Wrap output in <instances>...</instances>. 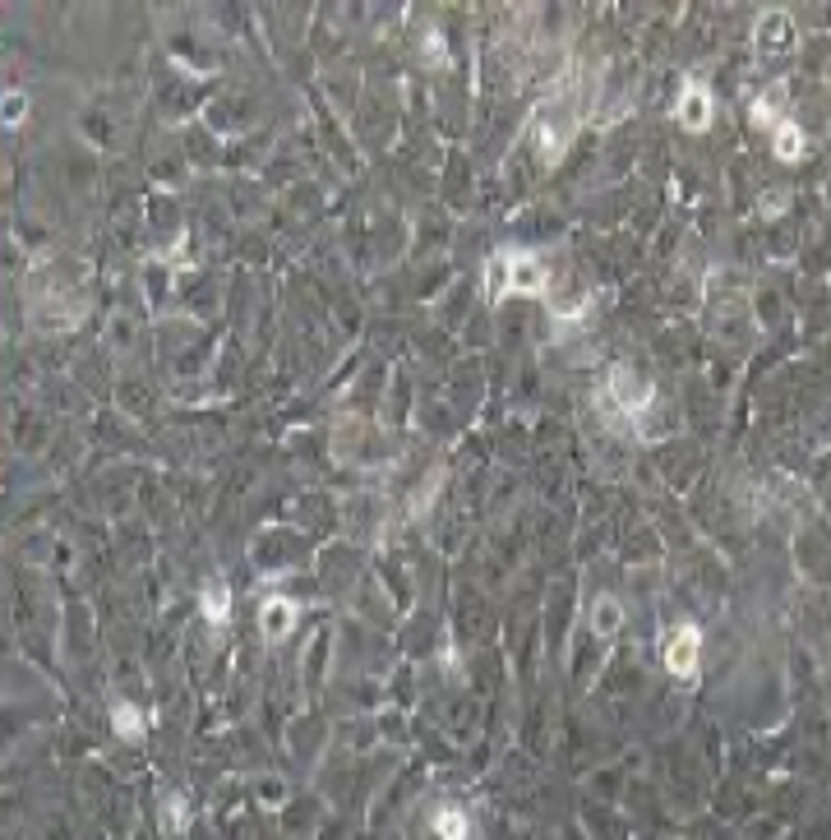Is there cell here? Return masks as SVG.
Segmentation results:
<instances>
[{"mask_svg":"<svg viewBox=\"0 0 831 840\" xmlns=\"http://www.w3.org/2000/svg\"><path fill=\"white\" fill-rule=\"evenodd\" d=\"M485 287L495 300L504 296H545L550 291V273L532 250H504L485 264Z\"/></svg>","mask_w":831,"mask_h":840,"instance_id":"cell-1","label":"cell"},{"mask_svg":"<svg viewBox=\"0 0 831 840\" xmlns=\"http://www.w3.org/2000/svg\"><path fill=\"white\" fill-rule=\"evenodd\" d=\"M605 397H610V407L620 412L624 421H642L646 412H652V402H656V388H652V379H642L637 369H629V365H614L610 369V384H605Z\"/></svg>","mask_w":831,"mask_h":840,"instance_id":"cell-2","label":"cell"},{"mask_svg":"<svg viewBox=\"0 0 831 840\" xmlns=\"http://www.w3.org/2000/svg\"><path fill=\"white\" fill-rule=\"evenodd\" d=\"M661 661H665V670L680 679V683H693L698 670H702V629H698V624H674V629L665 633Z\"/></svg>","mask_w":831,"mask_h":840,"instance_id":"cell-3","label":"cell"},{"mask_svg":"<svg viewBox=\"0 0 831 840\" xmlns=\"http://www.w3.org/2000/svg\"><path fill=\"white\" fill-rule=\"evenodd\" d=\"M712 116H716V102H712V88L702 79H684L680 88V107H674V120L689 130V135H702L712 130Z\"/></svg>","mask_w":831,"mask_h":840,"instance_id":"cell-4","label":"cell"},{"mask_svg":"<svg viewBox=\"0 0 831 840\" xmlns=\"http://www.w3.org/2000/svg\"><path fill=\"white\" fill-rule=\"evenodd\" d=\"M753 42H758V56H766V60H785V56L799 47V38H794V19H790L785 10H766V14L758 19Z\"/></svg>","mask_w":831,"mask_h":840,"instance_id":"cell-5","label":"cell"},{"mask_svg":"<svg viewBox=\"0 0 831 840\" xmlns=\"http://www.w3.org/2000/svg\"><path fill=\"white\" fill-rule=\"evenodd\" d=\"M296 619H300V605L287 596V591H273V596H264V605H259V633H264V642L268 646L287 642L296 633Z\"/></svg>","mask_w":831,"mask_h":840,"instance_id":"cell-6","label":"cell"},{"mask_svg":"<svg viewBox=\"0 0 831 840\" xmlns=\"http://www.w3.org/2000/svg\"><path fill=\"white\" fill-rule=\"evenodd\" d=\"M785 98H790V88H785V79H776V83L766 88L762 98L753 102V126H762V130H776L781 120H785Z\"/></svg>","mask_w":831,"mask_h":840,"instance_id":"cell-7","label":"cell"},{"mask_svg":"<svg viewBox=\"0 0 831 840\" xmlns=\"http://www.w3.org/2000/svg\"><path fill=\"white\" fill-rule=\"evenodd\" d=\"M199 610H204V619H208L212 629H222L227 619H231V586H227V582H204Z\"/></svg>","mask_w":831,"mask_h":840,"instance_id":"cell-8","label":"cell"},{"mask_svg":"<svg viewBox=\"0 0 831 840\" xmlns=\"http://www.w3.org/2000/svg\"><path fill=\"white\" fill-rule=\"evenodd\" d=\"M111 730H116V739L139 743L148 734V715L135 702H111Z\"/></svg>","mask_w":831,"mask_h":840,"instance_id":"cell-9","label":"cell"},{"mask_svg":"<svg viewBox=\"0 0 831 840\" xmlns=\"http://www.w3.org/2000/svg\"><path fill=\"white\" fill-rule=\"evenodd\" d=\"M772 152H776L781 162H799V158H804V152H809V144H804V130H799L790 116H785L781 126L772 130Z\"/></svg>","mask_w":831,"mask_h":840,"instance_id":"cell-10","label":"cell"},{"mask_svg":"<svg viewBox=\"0 0 831 840\" xmlns=\"http://www.w3.org/2000/svg\"><path fill=\"white\" fill-rule=\"evenodd\" d=\"M429 827H435V836H439V840H472V818L462 813L457 803H444Z\"/></svg>","mask_w":831,"mask_h":840,"instance_id":"cell-11","label":"cell"},{"mask_svg":"<svg viewBox=\"0 0 831 840\" xmlns=\"http://www.w3.org/2000/svg\"><path fill=\"white\" fill-rule=\"evenodd\" d=\"M624 629V605L614 601V596H596V605H592V633L596 638H614Z\"/></svg>","mask_w":831,"mask_h":840,"instance_id":"cell-12","label":"cell"},{"mask_svg":"<svg viewBox=\"0 0 831 840\" xmlns=\"http://www.w3.org/2000/svg\"><path fill=\"white\" fill-rule=\"evenodd\" d=\"M287 799H291V785L283 781V775H273V771H259V775H255V803H264V808H287Z\"/></svg>","mask_w":831,"mask_h":840,"instance_id":"cell-13","label":"cell"},{"mask_svg":"<svg viewBox=\"0 0 831 840\" xmlns=\"http://www.w3.org/2000/svg\"><path fill=\"white\" fill-rule=\"evenodd\" d=\"M162 831L171 836L190 831V803H185V794H162Z\"/></svg>","mask_w":831,"mask_h":840,"instance_id":"cell-14","label":"cell"},{"mask_svg":"<svg viewBox=\"0 0 831 840\" xmlns=\"http://www.w3.org/2000/svg\"><path fill=\"white\" fill-rule=\"evenodd\" d=\"M23 116H28V98H23V92H14V88H10V92H6V126L14 130Z\"/></svg>","mask_w":831,"mask_h":840,"instance_id":"cell-15","label":"cell"}]
</instances>
